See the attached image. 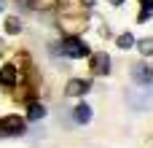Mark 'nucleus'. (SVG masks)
<instances>
[{
  "mask_svg": "<svg viewBox=\"0 0 153 148\" xmlns=\"http://www.w3.org/2000/svg\"><path fill=\"white\" fill-rule=\"evenodd\" d=\"M116 43H118V49H132V46H134L137 40H134V35H132V32H121Z\"/></svg>",
  "mask_w": 153,
  "mask_h": 148,
  "instance_id": "9b49d317",
  "label": "nucleus"
},
{
  "mask_svg": "<svg viewBox=\"0 0 153 148\" xmlns=\"http://www.w3.org/2000/svg\"><path fill=\"white\" fill-rule=\"evenodd\" d=\"M110 3H113V5H121V3H124V0H110Z\"/></svg>",
  "mask_w": 153,
  "mask_h": 148,
  "instance_id": "4468645a",
  "label": "nucleus"
},
{
  "mask_svg": "<svg viewBox=\"0 0 153 148\" xmlns=\"http://www.w3.org/2000/svg\"><path fill=\"white\" fill-rule=\"evenodd\" d=\"M46 116V108L40 105V102H30V108H27V119L30 121H38V119H43Z\"/></svg>",
  "mask_w": 153,
  "mask_h": 148,
  "instance_id": "1a4fd4ad",
  "label": "nucleus"
},
{
  "mask_svg": "<svg viewBox=\"0 0 153 148\" xmlns=\"http://www.w3.org/2000/svg\"><path fill=\"white\" fill-rule=\"evenodd\" d=\"M91 73H94V75H108V73H110V57H108L105 51L91 54Z\"/></svg>",
  "mask_w": 153,
  "mask_h": 148,
  "instance_id": "20e7f679",
  "label": "nucleus"
},
{
  "mask_svg": "<svg viewBox=\"0 0 153 148\" xmlns=\"http://www.w3.org/2000/svg\"><path fill=\"white\" fill-rule=\"evenodd\" d=\"M62 54H67L70 59H83V57H89V46L81 38H67L62 43Z\"/></svg>",
  "mask_w": 153,
  "mask_h": 148,
  "instance_id": "7ed1b4c3",
  "label": "nucleus"
},
{
  "mask_svg": "<svg viewBox=\"0 0 153 148\" xmlns=\"http://www.w3.org/2000/svg\"><path fill=\"white\" fill-rule=\"evenodd\" d=\"M89 89H91L89 81H83V78H73V81L67 84L65 94H67V97H83V94H89Z\"/></svg>",
  "mask_w": 153,
  "mask_h": 148,
  "instance_id": "39448f33",
  "label": "nucleus"
},
{
  "mask_svg": "<svg viewBox=\"0 0 153 148\" xmlns=\"http://www.w3.org/2000/svg\"><path fill=\"white\" fill-rule=\"evenodd\" d=\"M132 75H134L137 84H148V86H153V70H151V67L137 65V67H132Z\"/></svg>",
  "mask_w": 153,
  "mask_h": 148,
  "instance_id": "423d86ee",
  "label": "nucleus"
},
{
  "mask_svg": "<svg viewBox=\"0 0 153 148\" xmlns=\"http://www.w3.org/2000/svg\"><path fill=\"white\" fill-rule=\"evenodd\" d=\"M126 105L132 111H153V89L148 84H134L126 89Z\"/></svg>",
  "mask_w": 153,
  "mask_h": 148,
  "instance_id": "f257e3e1",
  "label": "nucleus"
},
{
  "mask_svg": "<svg viewBox=\"0 0 153 148\" xmlns=\"http://www.w3.org/2000/svg\"><path fill=\"white\" fill-rule=\"evenodd\" d=\"M5 32H11V35L22 32V24H19V19H16V16H8V19H5Z\"/></svg>",
  "mask_w": 153,
  "mask_h": 148,
  "instance_id": "f8f14e48",
  "label": "nucleus"
},
{
  "mask_svg": "<svg viewBox=\"0 0 153 148\" xmlns=\"http://www.w3.org/2000/svg\"><path fill=\"white\" fill-rule=\"evenodd\" d=\"M16 84V67L13 65H3L0 67V86H13Z\"/></svg>",
  "mask_w": 153,
  "mask_h": 148,
  "instance_id": "0eeeda50",
  "label": "nucleus"
},
{
  "mask_svg": "<svg viewBox=\"0 0 153 148\" xmlns=\"http://www.w3.org/2000/svg\"><path fill=\"white\" fill-rule=\"evenodd\" d=\"M153 16V0H143V13H140V22H148Z\"/></svg>",
  "mask_w": 153,
  "mask_h": 148,
  "instance_id": "ddd939ff",
  "label": "nucleus"
},
{
  "mask_svg": "<svg viewBox=\"0 0 153 148\" xmlns=\"http://www.w3.org/2000/svg\"><path fill=\"white\" fill-rule=\"evenodd\" d=\"M75 121H78V124H89V121H91V105L81 102V105L75 108Z\"/></svg>",
  "mask_w": 153,
  "mask_h": 148,
  "instance_id": "6e6552de",
  "label": "nucleus"
},
{
  "mask_svg": "<svg viewBox=\"0 0 153 148\" xmlns=\"http://www.w3.org/2000/svg\"><path fill=\"white\" fill-rule=\"evenodd\" d=\"M137 49H140L143 57H153V38H143V40H137Z\"/></svg>",
  "mask_w": 153,
  "mask_h": 148,
  "instance_id": "9d476101",
  "label": "nucleus"
},
{
  "mask_svg": "<svg viewBox=\"0 0 153 148\" xmlns=\"http://www.w3.org/2000/svg\"><path fill=\"white\" fill-rule=\"evenodd\" d=\"M24 119H19V116H5V119H0V138H19V135H24Z\"/></svg>",
  "mask_w": 153,
  "mask_h": 148,
  "instance_id": "f03ea898",
  "label": "nucleus"
},
{
  "mask_svg": "<svg viewBox=\"0 0 153 148\" xmlns=\"http://www.w3.org/2000/svg\"><path fill=\"white\" fill-rule=\"evenodd\" d=\"M83 3H86V5H91V3H94V0H83Z\"/></svg>",
  "mask_w": 153,
  "mask_h": 148,
  "instance_id": "2eb2a0df",
  "label": "nucleus"
}]
</instances>
